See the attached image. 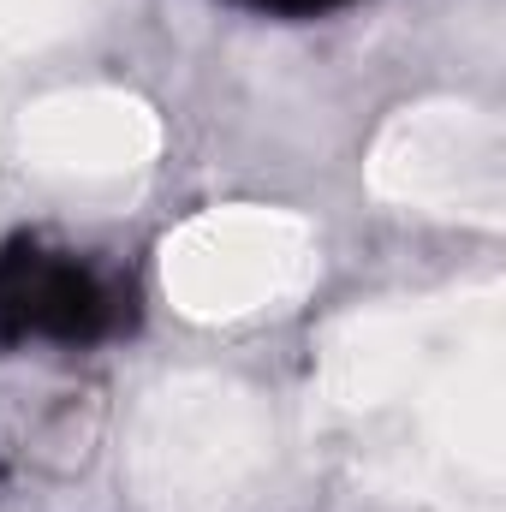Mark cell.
I'll return each instance as SVG.
<instances>
[{
    "label": "cell",
    "instance_id": "obj_1",
    "mask_svg": "<svg viewBox=\"0 0 506 512\" xmlns=\"http://www.w3.org/2000/svg\"><path fill=\"white\" fill-rule=\"evenodd\" d=\"M506 292L346 310L316 340V399L364 483L429 512H506Z\"/></svg>",
    "mask_w": 506,
    "mask_h": 512
},
{
    "label": "cell",
    "instance_id": "obj_2",
    "mask_svg": "<svg viewBox=\"0 0 506 512\" xmlns=\"http://www.w3.org/2000/svg\"><path fill=\"white\" fill-rule=\"evenodd\" d=\"M268 411L233 376H167L126 429V477L143 512H233L268 465Z\"/></svg>",
    "mask_w": 506,
    "mask_h": 512
},
{
    "label": "cell",
    "instance_id": "obj_3",
    "mask_svg": "<svg viewBox=\"0 0 506 512\" xmlns=\"http://www.w3.org/2000/svg\"><path fill=\"white\" fill-rule=\"evenodd\" d=\"M316 233L292 209L227 203L185 221L161 245V286L191 322H233L268 304H286L316 274Z\"/></svg>",
    "mask_w": 506,
    "mask_h": 512
},
{
    "label": "cell",
    "instance_id": "obj_4",
    "mask_svg": "<svg viewBox=\"0 0 506 512\" xmlns=\"http://www.w3.org/2000/svg\"><path fill=\"white\" fill-rule=\"evenodd\" d=\"M370 191L381 203L501 227L506 215V137L489 108L411 102L370 143Z\"/></svg>",
    "mask_w": 506,
    "mask_h": 512
},
{
    "label": "cell",
    "instance_id": "obj_5",
    "mask_svg": "<svg viewBox=\"0 0 506 512\" xmlns=\"http://www.w3.org/2000/svg\"><path fill=\"white\" fill-rule=\"evenodd\" d=\"M18 149L48 179H120L155 161L161 120L126 90H60L24 108Z\"/></svg>",
    "mask_w": 506,
    "mask_h": 512
},
{
    "label": "cell",
    "instance_id": "obj_6",
    "mask_svg": "<svg viewBox=\"0 0 506 512\" xmlns=\"http://www.w3.org/2000/svg\"><path fill=\"white\" fill-rule=\"evenodd\" d=\"M90 12L96 0H0V66L66 42L90 24Z\"/></svg>",
    "mask_w": 506,
    "mask_h": 512
}]
</instances>
